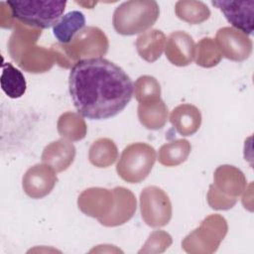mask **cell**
I'll return each instance as SVG.
<instances>
[{
    "instance_id": "9c48e42d",
    "label": "cell",
    "mask_w": 254,
    "mask_h": 254,
    "mask_svg": "<svg viewBox=\"0 0 254 254\" xmlns=\"http://www.w3.org/2000/svg\"><path fill=\"white\" fill-rule=\"evenodd\" d=\"M215 43L222 57L234 62L248 59L252 52V41L249 37L232 27L220 28L216 32Z\"/></svg>"
},
{
    "instance_id": "8fae6325",
    "label": "cell",
    "mask_w": 254,
    "mask_h": 254,
    "mask_svg": "<svg viewBox=\"0 0 254 254\" xmlns=\"http://www.w3.org/2000/svg\"><path fill=\"white\" fill-rule=\"evenodd\" d=\"M56 171L47 164H37L25 173L22 179L23 190L32 198L48 195L58 182Z\"/></svg>"
},
{
    "instance_id": "5bb4252c",
    "label": "cell",
    "mask_w": 254,
    "mask_h": 254,
    "mask_svg": "<svg viewBox=\"0 0 254 254\" xmlns=\"http://www.w3.org/2000/svg\"><path fill=\"white\" fill-rule=\"evenodd\" d=\"M195 45L193 39L184 31L173 32L167 39L165 54L171 64L186 66L194 59Z\"/></svg>"
},
{
    "instance_id": "ac0fdd59",
    "label": "cell",
    "mask_w": 254,
    "mask_h": 254,
    "mask_svg": "<svg viewBox=\"0 0 254 254\" xmlns=\"http://www.w3.org/2000/svg\"><path fill=\"white\" fill-rule=\"evenodd\" d=\"M167 38L157 29L146 31L136 40V49L139 56L148 63L156 62L164 52Z\"/></svg>"
},
{
    "instance_id": "ba28073f",
    "label": "cell",
    "mask_w": 254,
    "mask_h": 254,
    "mask_svg": "<svg viewBox=\"0 0 254 254\" xmlns=\"http://www.w3.org/2000/svg\"><path fill=\"white\" fill-rule=\"evenodd\" d=\"M140 208L143 220L151 227H162L172 217V203L169 195L160 188H145L140 194Z\"/></svg>"
},
{
    "instance_id": "6da1fadb",
    "label": "cell",
    "mask_w": 254,
    "mask_h": 254,
    "mask_svg": "<svg viewBox=\"0 0 254 254\" xmlns=\"http://www.w3.org/2000/svg\"><path fill=\"white\" fill-rule=\"evenodd\" d=\"M68 90L79 115L103 120L114 117L128 105L134 85L116 64L104 58H89L71 66Z\"/></svg>"
},
{
    "instance_id": "30bf717a",
    "label": "cell",
    "mask_w": 254,
    "mask_h": 254,
    "mask_svg": "<svg viewBox=\"0 0 254 254\" xmlns=\"http://www.w3.org/2000/svg\"><path fill=\"white\" fill-rule=\"evenodd\" d=\"M227 231L225 219L219 214L207 216L198 228L190 233L183 241L185 249L190 246H213L216 250Z\"/></svg>"
},
{
    "instance_id": "d4e9b609",
    "label": "cell",
    "mask_w": 254,
    "mask_h": 254,
    "mask_svg": "<svg viewBox=\"0 0 254 254\" xmlns=\"http://www.w3.org/2000/svg\"><path fill=\"white\" fill-rule=\"evenodd\" d=\"M58 131L65 139L78 141L85 137L86 124L81 115L79 116L73 112H65L58 120Z\"/></svg>"
},
{
    "instance_id": "7c38bea8",
    "label": "cell",
    "mask_w": 254,
    "mask_h": 254,
    "mask_svg": "<svg viewBox=\"0 0 254 254\" xmlns=\"http://www.w3.org/2000/svg\"><path fill=\"white\" fill-rule=\"evenodd\" d=\"M232 27L245 35H251L254 28V1H211Z\"/></svg>"
},
{
    "instance_id": "d6986e66",
    "label": "cell",
    "mask_w": 254,
    "mask_h": 254,
    "mask_svg": "<svg viewBox=\"0 0 254 254\" xmlns=\"http://www.w3.org/2000/svg\"><path fill=\"white\" fill-rule=\"evenodd\" d=\"M138 118L147 129L158 130L164 127L168 119V107L161 98L140 102Z\"/></svg>"
},
{
    "instance_id": "7a4b0ae2",
    "label": "cell",
    "mask_w": 254,
    "mask_h": 254,
    "mask_svg": "<svg viewBox=\"0 0 254 254\" xmlns=\"http://www.w3.org/2000/svg\"><path fill=\"white\" fill-rule=\"evenodd\" d=\"M160 15L154 0H130L116 7L112 17L114 30L123 36L143 33L151 28Z\"/></svg>"
},
{
    "instance_id": "3957f363",
    "label": "cell",
    "mask_w": 254,
    "mask_h": 254,
    "mask_svg": "<svg viewBox=\"0 0 254 254\" xmlns=\"http://www.w3.org/2000/svg\"><path fill=\"white\" fill-rule=\"evenodd\" d=\"M6 3L13 19L39 30L54 27L66 6V1L63 0H10Z\"/></svg>"
},
{
    "instance_id": "9a60e30c",
    "label": "cell",
    "mask_w": 254,
    "mask_h": 254,
    "mask_svg": "<svg viewBox=\"0 0 254 254\" xmlns=\"http://www.w3.org/2000/svg\"><path fill=\"white\" fill-rule=\"evenodd\" d=\"M114 204L110 213L99 220L105 226H117L128 221L136 210V198L129 190L117 187L113 189Z\"/></svg>"
},
{
    "instance_id": "277c9868",
    "label": "cell",
    "mask_w": 254,
    "mask_h": 254,
    "mask_svg": "<svg viewBox=\"0 0 254 254\" xmlns=\"http://www.w3.org/2000/svg\"><path fill=\"white\" fill-rule=\"evenodd\" d=\"M108 47V39L99 28L87 27L80 31L69 45H63L62 49L57 47L54 54L60 65L68 67L83 59L101 58L107 53Z\"/></svg>"
},
{
    "instance_id": "ffe728a7",
    "label": "cell",
    "mask_w": 254,
    "mask_h": 254,
    "mask_svg": "<svg viewBox=\"0 0 254 254\" xmlns=\"http://www.w3.org/2000/svg\"><path fill=\"white\" fill-rule=\"evenodd\" d=\"M85 17L80 11H70L57 22L53 27V33L58 42L62 45H68L73 38L83 30Z\"/></svg>"
},
{
    "instance_id": "52a82bcc",
    "label": "cell",
    "mask_w": 254,
    "mask_h": 254,
    "mask_svg": "<svg viewBox=\"0 0 254 254\" xmlns=\"http://www.w3.org/2000/svg\"><path fill=\"white\" fill-rule=\"evenodd\" d=\"M36 41L35 39L21 40L11 46L9 54L19 66L26 71L34 73L45 72L53 66L56 57L53 50L48 51L34 46Z\"/></svg>"
},
{
    "instance_id": "4316f807",
    "label": "cell",
    "mask_w": 254,
    "mask_h": 254,
    "mask_svg": "<svg viewBox=\"0 0 254 254\" xmlns=\"http://www.w3.org/2000/svg\"><path fill=\"white\" fill-rule=\"evenodd\" d=\"M134 94L137 101L144 102L161 98V86L158 80L151 75L140 76L134 84Z\"/></svg>"
},
{
    "instance_id": "7402d4cb",
    "label": "cell",
    "mask_w": 254,
    "mask_h": 254,
    "mask_svg": "<svg viewBox=\"0 0 254 254\" xmlns=\"http://www.w3.org/2000/svg\"><path fill=\"white\" fill-rule=\"evenodd\" d=\"M191 146L186 139H178L163 145L159 149L158 161L166 167H174L184 163L190 153Z\"/></svg>"
},
{
    "instance_id": "4fadbf2b",
    "label": "cell",
    "mask_w": 254,
    "mask_h": 254,
    "mask_svg": "<svg viewBox=\"0 0 254 254\" xmlns=\"http://www.w3.org/2000/svg\"><path fill=\"white\" fill-rule=\"evenodd\" d=\"M77 204L79 209L86 215L99 220L107 216L114 204L113 190L90 188L81 192Z\"/></svg>"
},
{
    "instance_id": "8992f818",
    "label": "cell",
    "mask_w": 254,
    "mask_h": 254,
    "mask_svg": "<svg viewBox=\"0 0 254 254\" xmlns=\"http://www.w3.org/2000/svg\"><path fill=\"white\" fill-rule=\"evenodd\" d=\"M214 184L207 193L209 205L214 209H228L236 202L246 187V181L241 171L233 166H220L214 173Z\"/></svg>"
},
{
    "instance_id": "603a6c76",
    "label": "cell",
    "mask_w": 254,
    "mask_h": 254,
    "mask_svg": "<svg viewBox=\"0 0 254 254\" xmlns=\"http://www.w3.org/2000/svg\"><path fill=\"white\" fill-rule=\"evenodd\" d=\"M118 157L117 147L108 138H100L92 143L88 152V159L97 168H107Z\"/></svg>"
},
{
    "instance_id": "484cf974",
    "label": "cell",
    "mask_w": 254,
    "mask_h": 254,
    "mask_svg": "<svg viewBox=\"0 0 254 254\" xmlns=\"http://www.w3.org/2000/svg\"><path fill=\"white\" fill-rule=\"evenodd\" d=\"M222 55L215 43L211 38L201 39L195 46L194 61L197 65L202 67H212L219 64Z\"/></svg>"
},
{
    "instance_id": "cb8c5ba5",
    "label": "cell",
    "mask_w": 254,
    "mask_h": 254,
    "mask_svg": "<svg viewBox=\"0 0 254 254\" xmlns=\"http://www.w3.org/2000/svg\"><path fill=\"white\" fill-rule=\"evenodd\" d=\"M175 12L179 19L192 25L200 24L210 16V10L201 1H178L175 5Z\"/></svg>"
},
{
    "instance_id": "5b68a950",
    "label": "cell",
    "mask_w": 254,
    "mask_h": 254,
    "mask_svg": "<svg viewBox=\"0 0 254 254\" xmlns=\"http://www.w3.org/2000/svg\"><path fill=\"white\" fill-rule=\"evenodd\" d=\"M155 149L146 143H132L124 148L116 166L118 176L130 184L144 181L156 162Z\"/></svg>"
},
{
    "instance_id": "2e32d148",
    "label": "cell",
    "mask_w": 254,
    "mask_h": 254,
    "mask_svg": "<svg viewBox=\"0 0 254 254\" xmlns=\"http://www.w3.org/2000/svg\"><path fill=\"white\" fill-rule=\"evenodd\" d=\"M75 147L65 139L50 143L43 151L42 160L57 173L65 171L73 162Z\"/></svg>"
},
{
    "instance_id": "44dd1931",
    "label": "cell",
    "mask_w": 254,
    "mask_h": 254,
    "mask_svg": "<svg viewBox=\"0 0 254 254\" xmlns=\"http://www.w3.org/2000/svg\"><path fill=\"white\" fill-rule=\"evenodd\" d=\"M0 83L4 93L13 99L22 97L27 89L24 74L10 63L2 64Z\"/></svg>"
},
{
    "instance_id": "e0dca14e",
    "label": "cell",
    "mask_w": 254,
    "mask_h": 254,
    "mask_svg": "<svg viewBox=\"0 0 254 254\" xmlns=\"http://www.w3.org/2000/svg\"><path fill=\"white\" fill-rule=\"evenodd\" d=\"M170 121L174 128L183 136H191L201 124V114L192 104H181L173 109Z\"/></svg>"
}]
</instances>
